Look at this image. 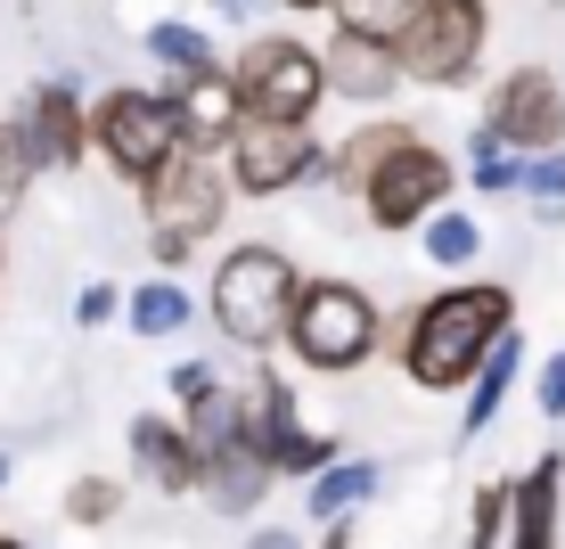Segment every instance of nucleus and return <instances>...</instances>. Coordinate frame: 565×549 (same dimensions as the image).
<instances>
[{
  "mask_svg": "<svg viewBox=\"0 0 565 549\" xmlns=\"http://www.w3.org/2000/svg\"><path fill=\"white\" fill-rule=\"evenodd\" d=\"M509 328H516L509 287H492V279L443 287V296H426V304H418L411 345H402V369H411V386H426V394L476 386V369L500 352V337H509Z\"/></svg>",
  "mask_w": 565,
  "mask_h": 549,
  "instance_id": "nucleus-1",
  "label": "nucleus"
},
{
  "mask_svg": "<svg viewBox=\"0 0 565 549\" xmlns=\"http://www.w3.org/2000/svg\"><path fill=\"white\" fill-rule=\"evenodd\" d=\"M296 263H287L279 246H238L222 254V271H213V320H222V337L238 352H270L287 337V312H296Z\"/></svg>",
  "mask_w": 565,
  "mask_h": 549,
  "instance_id": "nucleus-2",
  "label": "nucleus"
},
{
  "mask_svg": "<svg viewBox=\"0 0 565 549\" xmlns=\"http://www.w3.org/2000/svg\"><path fill=\"white\" fill-rule=\"evenodd\" d=\"M238 83V107L246 124H287V131H311V115L328 99V74H320V50L296 42V33H255L230 66Z\"/></svg>",
  "mask_w": 565,
  "mask_h": 549,
  "instance_id": "nucleus-3",
  "label": "nucleus"
},
{
  "mask_svg": "<svg viewBox=\"0 0 565 549\" xmlns=\"http://www.w3.org/2000/svg\"><path fill=\"white\" fill-rule=\"evenodd\" d=\"M287 345H296V361L320 369V378L361 369L369 352H377V304H369V287H353V279H303L296 312H287Z\"/></svg>",
  "mask_w": 565,
  "mask_h": 549,
  "instance_id": "nucleus-4",
  "label": "nucleus"
},
{
  "mask_svg": "<svg viewBox=\"0 0 565 549\" xmlns=\"http://www.w3.org/2000/svg\"><path fill=\"white\" fill-rule=\"evenodd\" d=\"M90 148H99V165L115 172V181L148 189V172L164 165L172 148H181V115H172L164 91H131L115 83L99 107H90Z\"/></svg>",
  "mask_w": 565,
  "mask_h": 549,
  "instance_id": "nucleus-5",
  "label": "nucleus"
},
{
  "mask_svg": "<svg viewBox=\"0 0 565 549\" xmlns=\"http://www.w3.org/2000/svg\"><path fill=\"white\" fill-rule=\"evenodd\" d=\"M483 33H492V9H483V0H426L418 25L394 42L402 83H418V91H459L467 74H476V57H483Z\"/></svg>",
  "mask_w": 565,
  "mask_h": 549,
  "instance_id": "nucleus-6",
  "label": "nucleus"
},
{
  "mask_svg": "<svg viewBox=\"0 0 565 549\" xmlns=\"http://www.w3.org/2000/svg\"><path fill=\"white\" fill-rule=\"evenodd\" d=\"M140 205H148V222H156V239H213L222 230V205H230V181L213 172V156L198 148H172L164 165L148 172V189H140Z\"/></svg>",
  "mask_w": 565,
  "mask_h": 549,
  "instance_id": "nucleus-7",
  "label": "nucleus"
},
{
  "mask_svg": "<svg viewBox=\"0 0 565 549\" xmlns=\"http://www.w3.org/2000/svg\"><path fill=\"white\" fill-rule=\"evenodd\" d=\"M443 189H451V156L426 148L418 131H411V140H402V148L361 181V205H369V222H377V230H411V222H435Z\"/></svg>",
  "mask_w": 565,
  "mask_h": 549,
  "instance_id": "nucleus-8",
  "label": "nucleus"
},
{
  "mask_svg": "<svg viewBox=\"0 0 565 549\" xmlns=\"http://www.w3.org/2000/svg\"><path fill=\"white\" fill-rule=\"evenodd\" d=\"M483 131H492L500 148L516 156H557L565 140V91L550 66H509L492 83V115H483Z\"/></svg>",
  "mask_w": 565,
  "mask_h": 549,
  "instance_id": "nucleus-9",
  "label": "nucleus"
},
{
  "mask_svg": "<svg viewBox=\"0 0 565 549\" xmlns=\"http://www.w3.org/2000/svg\"><path fill=\"white\" fill-rule=\"evenodd\" d=\"M230 189H246V198H287L296 181H311L320 172V140L311 131H287V124H238V140L222 148Z\"/></svg>",
  "mask_w": 565,
  "mask_h": 549,
  "instance_id": "nucleus-10",
  "label": "nucleus"
},
{
  "mask_svg": "<svg viewBox=\"0 0 565 549\" xmlns=\"http://www.w3.org/2000/svg\"><path fill=\"white\" fill-rule=\"evenodd\" d=\"M17 131H25V148H33L42 172H74L90 156V107H83L74 83H42L25 99V115H17Z\"/></svg>",
  "mask_w": 565,
  "mask_h": 549,
  "instance_id": "nucleus-11",
  "label": "nucleus"
},
{
  "mask_svg": "<svg viewBox=\"0 0 565 549\" xmlns=\"http://www.w3.org/2000/svg\"><path fill=\"white\" fill-rule=\"evenodd\" d=\"M164 99H172V115H181V148H198V156L230 148V140H238V124H246V107H238V83H230L222 66H205V74H181V83H172Z\"/></svg>",
  "mask_w": 565,
  "mask_h": 549,
  "instance_id": "nucleus-12",
  "label": "nucleus"
},
{
  "mask_svg": "<svg viewBox=\"0 0 565 549\" xmlns=\"http://www.w3.org/2000/svg\"><path fill=\"white\" fill-rule=\"evenodd\" d=\"M198 484H205V500L222 508V517H246V508H263V493H270V460H263V435L246 426L238 443L205 451V460H198Z\"/></svg>",
  "mask_w": 565,
  "mask_h": 549,
  "instance_id": "nucleus-13",
  "label": "nucleus"
},
{
  "mask_svg": "<svg viewBox=\"0 0 565 549\" xmlns=\"http://www.w3.org/2000/svg\"><path fill=\"white\" fill-rule=\"evenodd\" d=\"M320 74H328V99H361V107H377L385 91H402L394 50H385V42H361V33H328Z\"/></svg>",
  "mask_w": 565,
  "mask_h": 549,
  "instance_id": "nucleus-14",
  "label": "nucleus"
},
{
  "mask_svg": "<svg viewBox=\"0 0 565 549\" xmlns=\"http://www.w3.org/2000/svg\"><path fill=\"white\" fill-rule=\"evenodd\" d=\"M557 484H565L557 451L509 484V549H557Z\"/></svg>",
  "mask_w": 565,
  "mask_h": 549,
  "instance_id": "nucleus-15",
  "label": "nucleus"
},
{
  "mask_svg": "<svg viewBox=\"0 0 565 549\" xmlns=\"http://www.w3.org/2000/svg\"><path fill=\"white\" fill-rule=\"evenodd\" d=\"M131 460H140V476L156 484V493H198V451H189V435L172 419H131Z\"/></svg>",
  "mask_w": 565,
  "mask_h": 549,
  "instance_id": "nucleus-16",
  "label": "nucleus"
},
{
  "mask_svg": "<svg viewBox=\"0 0 565 549\" xmlns=\"http://www.w3.org/2000/svg\"><path fill=\"white\" fill-rule=\"evenodd\" d=\"M516 352H524V345H516V328H509V337H500V352L476 369V386H467V419H459V435H483V426L500 419V402H509V386H516Z\"/></svg>",
  "mask_w": 565,
  "mask_h": 549,
  "instance_id": "nucleus-17",
  "label": "nucleus"
},
{
  "mask_svg": "<svg viewBox=\"0 0 565 549\" xmlns=\"http://www.w3.org/2000/svg\"><path fill=\"white\" fill-rule=\"evenodd\" d=\"M303 493H311V517L344 525V508H361L369 493H377V467H369V460H337V467H320Z\"/></svg>",
  "mask_w": 565,
  "mask_h": 549,
  "instance_id": "nucleus-18",
  "label": "nucleus"
},
{
  "mask_svg": "<svg viewBox=\"0 0 565 549\" xmlns=\"http://www.w3.org/2000/svg\"><path fill=\"white\" fill-rule=\"evenodd\" d=\"M426 0H337V33H361V42H385L394 50L402 33L418 25Z\"/></svg>",
  "mask_w": 565,
  "mask_h": 549,
  "instance_id": "nucleus-19",
  "label": "nucleus"
},
{
  "mask_svg": "<svg viewBox=\"0 0 565 549\" xmlns=\"http://www.w3.org/2000/svg\"><path fill=\"white\" fill-rule=\"evenodd\" d=\"M402 140H411V124H369V131H353V140L337 148V165H328V181H344V189H361L369 172L385 165V156H394Z\"/></svg>",
  "mask_w": 565,
  "mask_h": 549,
  "instance_id": "nucleus-20",
  "label": "nucleus"
},
{
  "mask_svg": "<svg viewBox=\"0 0 565 549\" xmlns=\"http://www.w3.org/2000/svg\"><path fill=\"white\" fill-rule=\"evenodd\" d=\"M124 320L140 328V337H172V328H189V296H181L172 279H148V287H131Z\"/></svg>",
  "mask_w": 565,
  "mask_h": 549,
  "instance_id": "nucleus-21",
  "label": "nucleus"
},
{
  "mask_svg": "<svg viewBox=\"0 0 565 549\" xmlns=\"http://www.w3.org/2000/svg\"><path fill=\"white\" fill-rule=\"evenodd\" d=\"M148 50L164 57L172 74H205V66H213V42H205L198 25H181V17H164V25H148Z\"/></svg>",
  "mask_w": 565,
  "mask_h": 549,
  "instance_id": "nucleus-22",
  "label": "nucleus"
},
{
  "mask_svg": "<svg viewBox=\"0 0 565 549\" xmlns=\"http://www.w3.org/2000/svg\"><path fill=\"white\" fill-rule=\"evenodd\" d=\"M33 148H25V131L17 124H0V222H17V205H25V189H33Z\"/></svg>",
  "mask_w": 565,
  "mask_h": 549,
  "instance_id": "nucleus-23",
  "label": "nucleus"
},
{
  "mask_svg": "<svg viewBox=\"0 0 565 549\" xmlns=\"http://www.w3.org/2000/svg\"><path fill=\"white\" fill-rule=\"evenodd\" d=\"M476 246H483V230L467 222V213H443V222H426V263H435V271L476 263Z\"/></svg>",
  "mask_w": 565,
  "mask_h": 549,
  "instance_id": "nucleus-24",
  "label": "nucleus"
},
{
  "mask_svg": "<svg viewBox=\"0 0 565 549\" xmlns=\"http://www.w3.org/2000/svg\"><path fill=\"white\" fill-rule=\"evenodd\" d=\"M66 517L74 525H115V517H124V484H115V476H74L66 484Z\"/></svg>",
  "mask_w": 565,
  "mask_h": 549,
  "instance_id": "nucleus-25",
  "label": "nucleus"
},
{
  "mask_svg": "<svg viewBox=\"0 0 565 549\" xmlns=\"http://www.w3.org/2000/svg\"><path fill=\"white\" fill-rule=\"evenodd\" d=\"M500 525H509V484H483L476 517H467V549H500Z\"/></svg>",
  "mask_w": 565,
  "mask_h": 549,
  "instance_id": "nucleus-26",
  "label": "nucleus"
},
{
  "mask_svg": "<svg viewBox=\"0 0 565 549\" xmlns=\"http://www.w3.org/2000/svg\"><path fill=\"white\" fill-rule=\"evenodd\" d=\"M467 156H476V181H483V189H516V181H524V165L492 140V131H476V148H467Z\"/></svg>",
  "mask_w": 565,
  "mask_h": 549,
  "instance_id": "nucleus-27",
  "label": "nucleus"
},
{
  "mask_svg": "<svg viewBox=\"0 0 565 549\" xmlns=\"http://www.w3.org/2000/svg\"><path fill=\"white\" fill-rule=\"evenodd\" d=\"M524 181H533V198H541V213H557V205H565V156H541V165L524 172Z\"/></svg>",
  "mask_w": 565,
  "mask_h": 549,
  "instance_id": "nucleus-28",
  "label": "nucleus"
},
{
  "mask_svg": "<svg viewBox=\"0 0 565 549\" xmlns=\"http://www.w3.org/2000/svg\"><path fill=\"white\" fill-rule=\"evenodd\" d=\"M74 320H83V328H107V320H115V287H83V296H74Z\"/></svg>",
  "mask_w": 565,
  "mask_h": 549,
  "instance_id": "nucleus-29",
  "label": "nucleus"
},
{
  "mask_svg": "<svg viewBox=\"0 0 565 549\" xmlns=\"http://www.w3.org/2000/svg\"><path fill=\"white\" fill-rule=\"evenodd\" d=\"M172 394H181V402H205V394H213V369H205V361H181V369H172Z\"/></svg>",
  "mask_w": 565,
  "mask_h": 549,
  "instance_id": "nucleus-30",
  "label": "nucleus"
},
{
  "mask_svg": "<svg viewBox=\"0 0 565 549\" xmlns=\"http://www.w3.org/2000/svg\"><path fill=\"white\" fill-rule=\"evenodd\" d=\"M541 410H550V419H565V352L541 369Z\"/></svg>",
  "mask_w": 565,
  "mask_h": 549,
  "instance_id": "nucleus-31",
  "label": "nucleus"
},
{
  "mask_svg": "<svg viewBox=\"0 0 565 549\" xmlns=\"http://www.w3.org/2000/svg\"><path fill=\"white\" fill-rule=\"evenodd\" d=\"M246 549H303V541H296V534H279V525H263V534L246 541Z\"/></svg>",
  "mask_w": 565,
  "mask_h": 549,
  "instance_id": "nucleus-32",
  "label": "nucleus"
},
{
  "mask_svg": "<svg viewBox=\"0 0 565 549\" xmlns=\"http://www.w3.org/2000/svg\"><path fill=\"white\" fill-rule=\"evenodd\" d=\"M320 549H361V534H353V525H328V541Z\"/></svg>",
  "mask_w": 565,
  "mask_h": 549,
  "instance_id": "nucleus-33",
  "label": "nucleus"
},
{
  "mask_svg": "<svg viewBox=\"0 0 565 549\" xmlns=\"http://www.w3.org/2000/svg\"><path fill=\"white\" fill-rule=\"evenodd\" d=\"M287 9H303V17H320V9H337V0H287Z\"/></svg>",
  "mask_w": 565,
  "mask_h": 549,
  "instance_id": "nucleus-34",
  "label": "nucleus"
},
{
  "mask_svg": "<svg viewBox=\"0 0 565 549\" xmlns=\"http://www.w3.org/2000/svg\"><path fill=\"white\" fill-rule=\"evenodd\" d=\"M0 493H9V451H0Z\"/></svg>",
  "mask_w": 565,
  "mask_h": 549,
  "instance_id": "nucleus-35",
  "label": "nucleus"
},
{
  "mask_svg": "<svg viewBox=\"0 0 565 549\" xmlns=\"http://www.w3.org/2000/svg\"><path fill=\"white\" fill-rule=\"evenodd\" d=\"M222 9H230V17H238V9H255V0H222Z\"/></svg>",
  "mask_w": 565,
  "mask_h": 549,
  "instance_id": "nucleus-36",
  "label": "nucleus"
},
{
  "mask_svg": "<svg viewBox=\"0 0 565 549\" xmlns=\"http://www.w3.org/2000/svg\"><path fill=\"white\" fill-rule=\"evenodd\" d=\"M0 549H25V541H17V534H0Z\"/></svg>",
  "mask_w": 565,
  "mask_h": 549,
  "instance_id": "nucleus-37",
  "label": "nucleus"
}]
</instances>
